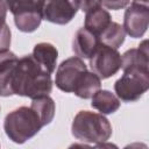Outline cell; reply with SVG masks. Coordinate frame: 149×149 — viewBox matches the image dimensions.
<instances>
[{"mask_svg":"<svg viewBox=\"0 0 149 149\" xmlns=\"http://www.w3.org/2000/svg\"><path fill=\"white\" fill-rule=\"evenodd\" d=\"M51 91V73L47 72L31 55H24L13 69L0 73V97L15 94L35 99L49 95Z\"/></svg>","mask_w":149,"mask_h":149,"instance_id":"obj_1","label":"cell"},{"mask_svg":"<svg viewBox=\"0 0 149 149\" xmlns=\"http://www.w3.org/2000/svg\"><path fill=\"white\" fill-rule=\"evenodd\" d=\"M71 133L81 142L98 146L111 139L113 128L105 114L79 111L73 118Z\"/></svg>","mask_w":149,"mask_h":149,"instance_id":"obj_2","label":"cell"},{"mask_svg":"<svg viewBox=\"0 0 149 149\" xmlns=\"http://www.w3.org/2000/svg\"><path fill=\"white\" fill-rule=\"evenodd\" d=\"M43 125L37 113L29 106H21L9 112L3 121V130L14 143L22 144L34 137Z\"/></svg>","mask_w":149,"mask_h":149,"instance_id":"obj_3","label":"cell"},{"mask_svg":"<svg viewBox=\"0 0 149 149\" xmlns=\"http://www.w3.org/2000/svg\"><path fill=\"white\" fill-rule=\"evenodd\" d=\"M149 88V70L130 69L114 83L115 95L123 102L139 100Z\"/></svg>","mask_w":149,"mask_h":149,"instance_id":"obj_4","label":"cell"},{"mask_svg":"<svg viewBox=\"0 0 149 149\" xmlns=\"http://www.w3.org/2000/svg\"><path fill=\"white\" fill-rule=\"evenodd\" d=\"M90 68L100 79H107L121 69V55L118 49L100 43L90 58Z\"/></svg>","mask_w":149,"mask_h":149,"instance_id":"obj_5","label":"cell"},{"mask_svg":"<svg viewBox=\"0 0 149 149\" xmlns=\"http://www.w3.org/2000/svg\"><path fill=\"white\" fill-rule=\"evenodd\" d=\"M78 9V0H45L41 2L42 19L61 26L69 23Z\"/></svg>","mask_w":149,"mask_h":149,"instance_id":"obj_6","label":"cell"},{"mask_svg":"<svg viewBox=\"0 0 149 149\" xmlns=\"http://www.w3.org/2000/svg\"><path fill=\"white\" fill-rule=\"evenodd\" d=\"M87 70L84 61L77 56L64 59L56 70L55 84L56 87L63 92L71 93L80 74Z\"/></svg>","mask_w":149,"mask_h":149,"instance_id":"obj_7","label":"cell"},{"mask_svg":"<svg viewBox=\"0 0 149 149\" xmlns=\"http://www.w3.org/2000/svg\"><path fill=\"white\" fill-rule=\"evenodd\" d=\"M149 23V5L132 2L123 15V29L132 38L142 37Z\"/></svg>","mask_w":149,"mask_h":149,"instance_id":"obj_8","label":"cell"},{"mask_svg":"<svg viewBox=\"0 0 149 149\" xmlns=\"http://www.w3.org/2000/svg\"><path fill=\"white\" fill-rule=\"evenodd\" d=\"M99 44L100 42L98 36L88 29H86L85 27H83L79 28L73 35L72 51L77 57L81 59H90L97 50V48L99 47Z\"/></svg>","mask_w":149,"mask_h":149,"instance_id":"obj_9","label":"cell"},{"mask_svg":"<svg viewBox=\"0 0 149 149\" xmlns=\"http://www.w3.org/2000/svg\"><path fill=\"white\" fill-rule=\"evenodd\" d=\"M121 69L123 71L130 69L149 70L148 61V40L142 41L137 48L128 49L121 56Z\"/></svg>","mask_w":149,"mask_h":149,"instance_id":"obj_10","label":"cell"},{"mask_svg":"<svg viewBox=\"0 0 149 149\" xmlns=\"http://www.w3.org/2000/svg\"><path fill=\"white\" fill-rule=\"evenodd\" d=\"M31 56L47 72L52 73L55 71L58 58V50L54 44L49 42H41L35 44Z\"/></svg>","mask_w":149,"mask_h":149,"instance_id":"obj_11","label":"cell"},{"mask_svg":"<svg viewBox=\"0 0 149 149\" xmlns=\"http://www.w3.org/2000/svg\"><path fill=\"white\" fill-rule=\"evenodd\" d=\"M101 87V79L93 71H84L78 78L72 93H74L78 98L90 99L92 95L99 91Z\"/></svg>","mask_w":149,"mask_h":149,"instance_id":"obj_12","label":"cell"},{"mask_svg":"<svg viewBox=\"0 0 149 149\" xmlns=\"http://www.w3.org/2000/svg\"><path fill=\"white\" fill-rule=\"evenodd\" d=\"M111 22H112V16L108 13V10L99 6L97 8L86 12L84 27L90 31H92L94 35L99 36Z\"/></svg>","mask_w":149,"mask_h":149,"instance_id":"obj_13","label":"cell"},{"mask_svg":"<svg viewBox=\"0 0 149 149\" xmlns=\"http://www.w3.org/2000/svg\"><path fill=\"white\" fill-rule=\"evenodd\" d=\"M91 106L101 114H113L120 108V99L108 90H99L91 98Z\"/></svg>","mask_w":149,"mask_h":149,"instance_id":"obj_14","label":"cell"},{"mask_svg":"<svg viewBox=\"0 0 149 149\" xmlns=\"http://www.w3.org/2000/svg\"><path fill=\"white\" fill-rule=\"evenodd\" d=\"M30 107L37 113L43 127L51 123V121L55 118L56 105H55L54 99L49 95H43L40 98L31 99Z\"/></svg>","mask_w":149,"mask_h":149,"instance_id":"obj_15","label":"cell"},{"mask_svg":"<svg viewBox=\"0 0 149 149\" xmlns=\"http://www.w3.org/2000/svg\"><path fill=\"white\" fill-rule=\"evenodd\" d=\"M99 38V42L105 44V45H108L111 48H114V49H118L120 48L123 42H125V38H126V31L123 29V27L118 23V22H114L112 21L104 30L102 33L98 36Z\"/></svg>","mask_w":149,"mask_h":149,"instance_id":"obj_16","label":"cell"},{"mask_svg":"<svg viewBox=\"0 0 149 149\" xmlns=\"http://www.w3.org/2000/svg\"><path fill=\"white\" fill-rule=\"evenodd\" d=\"M42 20V13L38 10L14 15V23L16 28L22 33L35 31L40 27Z\"/></svg>","mask_w":149,"mask_h":149,"instance_id":"obj_17","label":"cell"},{"mask_svg":"<svg viewBox=\"0 0 149 149\" xmlns=\"http://www.w3.org/2000/svg\"><path fill=\"white\" fill-rule=\"evenodd\" d=\"M5 2L13 16L28 12H41V0H5Z\"/></svg>","mask_w":149,"mask_h":149,"instance_id":"obj_18","label":"cell"},{"mask_svg":"<svg viewBox=\"0 0 149 149\" xmlns=\"http://www.w3.org/2000/svg\"><path fill=\"white\" fill-rule=\"evenodd\" d=\"M7 16V6L5 0H0V51L9 49L12 41V33L9 26L6 22Z\"/></svg>","mask_w":149,"mask_h":149,"instance_id":"obj_19","label":"cell"},{"mask_svg":"<svg viewBox=\"0 0 149 149\" xmlns=\"http://www.w3.org/2000/svg\"><path fill=\"white\" fill-rule=\"evenodd\" d=\"M19 62V57L9 49L0 51V73L7 72L13 69Z\"/></svg>","mask_w":149,"mask_h":149,"instance_id":"obj_20","label":"cell"},{"mask_svg":"<svg viewBox=\"0 0 149 149\" xmlns=\"http://www.w3.org/2000/svg\"><path fill=\"white\" fill-rule=\"evenodd\" d=\"M130 0H100V3L102 7L106 9H112V10H119L128 6Z\"/></svg>","mask_w":149,"mask_h":149,"instance_id":"obj_21","label":"cell"},{"mask_svg":"<svg viewBox=\"0 0 149 149\" xmlns=\"http://www.w3.org/2000/svg\"><path fill=\"white\" fill-rule=\"evenodd\" d=\"M78 5H79V9L85 13L101 6L100 0H78Z\"/></svg>","mask_w":149,"mask_h":149,"instance_id":"obj_22","label":"cell"},{"mask_svg":"<svg viewBox=\"0 0 149 149\" xmlns=\"http://www.w3.org/2000/svg\"><path fill=\"white\" fill-rule=\"evenodd\" d=\"M132 2L142 3V5H149V0H132Z\"/></svg>","mask_w":149,"mask_h":149,"instance_id":"obj_23","label":"cell"},{"mask_svg":"<svg viewBox=\"0 0 149 149\" xmlns=\"http://www.w3.org/2000/svg\"><path fill=\"white\" fill-rule=\"evenodd\" d=\"M42 1H45V0H41V2H42Z\"/></svg>","mask_w":149,"mask_h":149,"instance_id":"obj_24","label":"cell"}]
</instances>
